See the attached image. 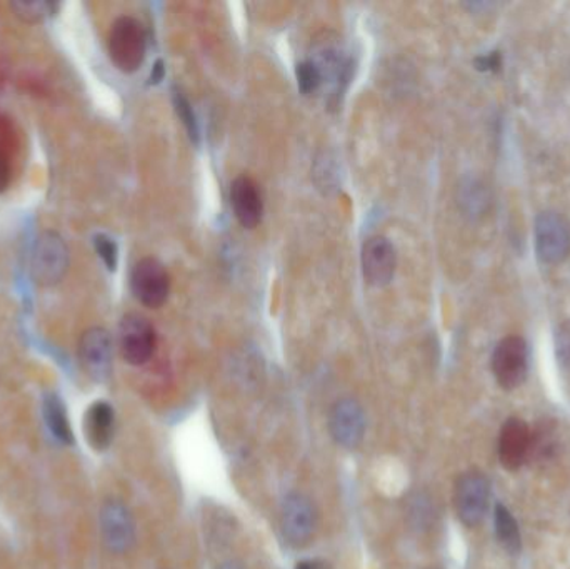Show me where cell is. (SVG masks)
<instances>
[{
	"label": "cell",
	"instance_id": "10",
	"mask_svg": "<svg viewBox=\"0 0 570 569\" xmlns=\"http://www.w3.org/2000/svg\"><path fill=\"white\" fill-rule=\"evenodd\" d=\"M488 486L487 478L479 471H471L460 477L456 486V509L457 516L466 527L474 528L482 523L488 508Z\"/></svg>",
	"mask_w": 570,
	"mask_h": 569
},
{
	"label": "cell",
	"instance_id": "2",
	"mask_svg": "<svg viewBox=\"0 0 570 569\" xmlns=\"http://www.w3.org/2000/svg\"><path fill=\"white\" fill-rule=\"evenodd\" d=\"M146 51L147 37L142 24L128 15L119 17L109 34V55L115 67L125 74H133L144 64Z\"/></svg>",
	"mask_w": 570,
	"mask_h": 569
},
{
	"label": "cell",
	"instance_id": "21",
	"mask_svg": "<svg viewBox=\"0 0 570 569\" xmlns=\"http://www.w3.org/2000/svg\"><path fill=\"white\" fill-rule=\"evenodd\" d=\"M296 76L300 92L306 94V96L307 94L315 92L322 83L321 69L314 62H300L297 65Z\"/></svg>",
	"mask_w": 570,
	"mask_h": 569
},
{
	"label": "cell",
	"instance_id": "22",
	"mask_svg": "<svg viewBox=\"0 0 570 569\" xmlns=\"http://www.w3.org/2000/svg\"><path fill=\"white\" fill-rule=\"evenodd\" d=\"M174 106L175 112H177L178 117H181L184 126H186L190 139H193L194 143H197V140H199V124H197L193 106H190V102L187 101L186 97H184L181 92H174Z\"/></svg>",
	"mask_w": 570,
	"mask_h": 569
},
{
	"label": "cell",
	"instance_id": "13",
	"mask_svg": "<svg viewBox=\"0 0 570 569\" xmlns=\"http://www.w3.org/2000/svg\"><path fill=\"white\" fill-rule=\"evenodd\" d=\"M532 434L528 424L519 418L506 421L499 436V458L504 468L516 471L531 455Z\"/></svg>",
	"mask_w": 570,
	"mask_h": 569
},
{
	"label": "cell",
	"instance_id": "16",
	"mask_svg": "<svg viewBox=\"0 0 570 569\" xmlns=\"http://www.w3.org/2000/svg\"><path fill=\"white\" fill-rule=\"evenodd\" d=\"M42 416L47 430L58 443L74 444V431L67 415V406L58 393H46L42 398Z\"/></svg>",
	"mask_w": 570,
	"mask_h": 569
},
{
	"label": "cell",
	"instance_id": "12",
	"mask_svg": "<svg viewBox=\"0 0 570 569\" xmlns=\"http://www.w3.org/2000/svg\"><path fill=\"white\" fill-rule=\"evenodd\" d=\"M396 247L384 236L371 237L362 247V274L368 284L384 287L396 274Z\"/></svg>",
	"mask_w": 570,
	"mask_h": 569
},
{
	"label": "cell",
	"instance_id": "5",
	"mask_svg": "<svg viewBox=\"0 0 570 569\" xmlns=\"http://www.w3.org/2000/svg\"><path fill=\"white\" fill-rule=\"evenodd\" d=\"M492 371L504 389H516L529 371V348L522 337H504L492 356Z\"/></svg>",
	"mask_w": 570,
	"mask_h": 569
},
{
	"label": "cell",
	"instance_id": "23",
	"mask_svg": "<svg viewBox=\"0 0 570 569\" xmlns=\"http://www.w3.org/2000/svg\"><path fill=\"white\" fill-rule=\"evenodd\" d=\"M556 356L559 364L570 371V319L560 324L556 333Z\"/></svg>",
	"mask_w": 570,
	"mask_h": 569
},
{
	"label": "cell",
	"instance_id": "19",
	"mask_svg": "<svg viewBox=\"0 0 570 569\" xmlns=\"http://www.w3.org/2000/svg\"><path fill=\"white\" fill-rule=\"evenodd\" d=\"M11 9L14 11L15 17L21 18L25 24H40L46 18L54 17L58 14L61 4L55 2H24V0H15L11 2Z\"/></svg>",
	"mask_w": 570,
	"mask_h": 569
},
{
	"label": "cell",
	"instance_id": "26",
	"mask_svg": "<svg viewBox=\"0 0 570 569\" xmlns=\"http://www.w3.org/2000/svg\"><path fill=\"white\" fill-rule=\"evenodd\" d=\"M296 569H327V566L319 559H306V561H300Z\"/></svg>",
	"mask_w": 570,
	"mask_h": 569
},
{
	"label": "cell",
	"instance_id": "17",
	"mask_svg": "<svg viewBox=\"0 0 570 569\" xmlns=\"http://www.w3.org/2000/svg\"><path fill=\"white\" fill-rule=\"evenodd\" d=\"M459 205L462 206L463 212L471 218H479L484 214L491 205L487 187L479 183L478 180L463 181L460 186Z\"/></svg>",
	"mask_w": 570,
	"mask_h": 569
},
{
	"label": "cell",
	"instance_id": "6",
	"mask_svg": "<svg viewBox=\"0 0 570 569\" xmlns=\"http://www.w3.org/2000/svg\"><path fill=\"white\" fill-rule=\"evenodd\" d=\"M100 534L103 544L114 555H124L136 541V523L131 509L119 502L108 499L100 508Z\"/></svg>",
	"mask_w": 570,
	"mask_h": 569
},
{
	"label": "cell",
	"instance_id": "11",
	"mask_svg": "<svg viewBox=\"0 0 570 569\" xmlns=\"http://www.w3.org/2000/svg\"><path fill=\"white\" fill-rule=\"evenodd\" d=\"M329 431L335 443L346 449H356L365 434L364 409L356 399L343 398L332 406Z\"/></svg>",
	"mask_w": 570,
	"mask_h": 569
},
{
	"label": "cell",
	"instance_id": "14",
	"mask_svg": "<svg viewBox=\"0 0 570 569\" xmlns=\"http://www.w3.org/2000/svg\"><path fill=\"white\" fill-rule=\"evenodd\" d=\"M115 434V411L108 401H96L84 415V436L94 452H108Z\"/></svg>",
	"mask_w": 570,
	"mask_h": 569
},
{
	"label": "cell",
	"instance_id": "20",
	"mask_svg": "<svg viewBox=\"0 0 570 569\" xmlns=\"http://www.w3.org/2000/svg\"><path fill=\"white\" fill-rule=\"evenodd\" d=\"M92 244L103 265H106L109 271L114 272L115 269H117L119 262V247L115 240L112 239L111 236H108V234L99 233L92 237Z\"/></svg>",
	"mask_w": 570,
	"mask_h": 569
},
{
	"label": "cell",
	"instance_id": "3",
	"mask_svg": "<svg viewBox=\"0 0 570 569\" xmlns=\"http://www.w3.org/2000/svg\"><path fill=\"white\" fill-rule=\"evenodd\" d=\"M535 251L544 264H560L570 252V224L562 214L546 211L535 219Z\"/></svg>",
	"mask_w": 570,
	"mask_h": 569
},
{
	"label": "cell",
	"instance_id": "4",
	"mask_svg": "<svg viewBox=\"0 0 570 569\" xmlns=\"http://www.w3.org/2000/svg\"><path fill=\"white\" fill-rule=\"evenodd\" d=\"M131 289L140 305L150 309L161 308L171 293L168 269L158 259H140L131 272Z\"/></svg>",
	"mask_w": 570,
	"mask_h": 569
},
{
	"label": "cell",
	"instance_id": "9",
	"mask_svg": "<svg viewBox=\"0 0 570 569\" xmlns=\"http://www.w3.org/2000/svg\"><path fill=\"white\" fill-rule=\"evenodd\" d=\"M79 361L87 376L96 383H106L112 374L114 346L108 330L89 327L79 341Z\"/></svg>",
	"mask_w": 570,
	"mask_h": 569
},
{
	"label": "cell",
	"instance_id": "15",
	"mask_svg": "<svg viewBox=\"0 0 570 569\" xmlns=\"http://www.w3.org/2000/svg\"><path fill=\"white\" fill-rule=\"evenodd\" d=\"M231 205L240 226L253 230L262 219V197L250 177L240 176L232 183Z\"/></svg>",
	"mask_w": 570,
	"mask_h": 569
},
{
	"label": "cell",
	"instance_id": "27",
	"mask_svg": "<svg viewBox=\"0 0 570 569\" xmlns=\"http://www.w3.org/2000/svg\"><path fill=\"white\" fill-rule=\"evenodd\" d=\"M165 69L164 64H162V61H159L158 64H156V67H153L152 76H150V81H152L153 84L161 83L162 77H164Z\"/></svg>",
	"mask_w": 570,
	"mask_h": 569
},
{
	"label": "cell",
	"instance_id": "24",
	"mask_svg": "<svg viewBox=\"0 0 570 569\" xmlns=\"http://www.w3.org/2000/svg\"><path fill=\"white\" fill-rule=\"evenodd\" d=\"M11 184V164L4 152L0 151V194H4Z\"/></svg>",
	"mask_w": 570,
	"mask_h": 569
},
{
	"label": "cell",
	"instance_id": "8",
	"mask_svg": "<svg viewBox=\"0 0 570 569\" xmlns=\"http://www.w3.org/2000/svg\"><path fill=\"white\" fill-rule=\"evenodd\" d=\"M119 348L125 362L142 366L156 351V331L144 316L131 312L119 324Z\"/></svg>",
	"mask_w": 570,
	"mask_h": 569
},
{
	"label": "cell",
	"instance_id": "1",
	"mask_svg": "<svg viewBox=\"0 0 570 569\" xmlns=\"http://www.w3.org/2000/svg\"><path fill=\"white\" fill-rule=\"evenodd\" d=\"M71 265L67 243L55 231H44L37 236L30 256V274L40 287L58 286Z\"/></svg>",
	"mask_w": 570,
	"mask_h": 569
},
{
	"label": "cell",
	"instance_id": "7",
	"mask_svg": "<svg viewBox=\"0 0 570 569\" xmlns=\"http://www.w3.org/2000/svg\"><path fill=\"white\" fill-rule=\"evenodd\" d=\"M318 509L302 493H290L282 506V533L296 548L314 537L318 530Z\"/></svg>",
	"mask_w": 570,
	"mask_h": 569
},
{
	"label": "cell",
	"instance_id": "28",
	"mask_svg": "<svg viewBox=\"0 0 570 569\" xmlns=\"http://www.w3.org/2000/svg\"><path fill=\"white\" fill-rule=\"evenodd\" d=\"M219 569H246V566L240 561H236V559H231V561L224 562Z\"/></svg>",
	"mask_w": 570,
	"mask_h": 569
},
{
	"label": "cell",
	"instance_id": "18",
	"mask_svg": "<svg viewBox=\"0 0 570 569\" xmlns=\"http://www.w3.org/2000/svg\"><path fill=\"white\" fill-rule=\"evenodd\" d=\"M496 533L503 548L510 555L521 552V531L506 506H496Z\"/></svg>",
	"mask_w": 570,
	"mask_h": 569
},
{
	"label": "cell",
	"instance_id": "25",
	"mask_svg": "<svg viewBox=\"0 0 570 569\" xmlns=\"http://www.w3.org/2000/svg\"><path fill=\"white\" fill-rule=\"evenodd\" d=\"M475 64H478L479 71H497L500 67L499 52H491L484 58H479Z\"/></svg>",
	"mask_w": 570,
	"mask_h": 569
}]
</instances>
